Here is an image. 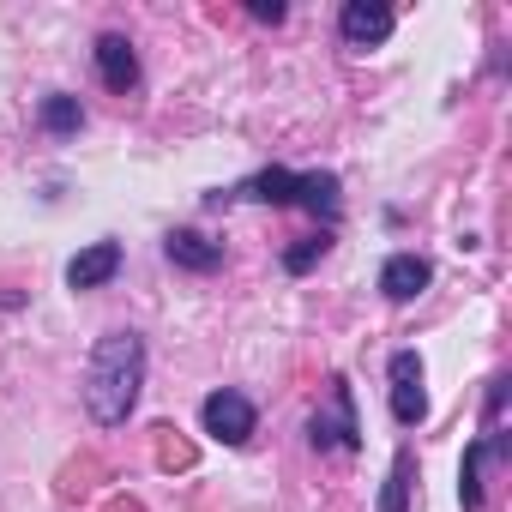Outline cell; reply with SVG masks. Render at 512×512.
I'll return each mask as SVG.
<instances>
[{
  "label": "cell",
  "mask_w": 512,
  "mask_h": 512,
  "mask_svg": "<svg viewBox=\"0 0 512 512\" xmlns=\"http://www.w3.org/2000/svg\"><path fill=\"white\" fill-rule=\"evenodd\" d=\"M115 272H121V247H115V241H91L85 253H73L67 284H73V290H103Z\"/></svg>",
  "instance_id": "obj_5"
},
{
  "label": "cell",
  "mask_w": 512,
  "mask_h": 512,
  "mask_svg": "<svg viewBox=\"0 0 512 512\" xmlns=\"http://www.w3.org/2000/svg\"><path fill=\"white\" fill-rule=\"evenodd\" d=\"M332 404H338V446H356V416H350V386L332 380ZM314 446H332V422L314 416Z\"/></svg>",
  "instance_id": "obj_9"
},
{
  "label": "cell",
  "mask_w": 512,
  "mask_h": 512,
  "mask_svg": "<svg viewBox=\"0 0 512 512\" xmlns=\"http://www.w3.org/2000/svg\"><path fill=\"white\" fill-rule=\"evenodd\" d=\"M404 494H410V452L392 458V476H386V506L380 512H404Z\"/></svg>",
  "instance_id": "obj_13"
},
{
  "label": "cell",
  "mask_w": 512,
  "mask_h": 512,
  "mask_svg": "<svg viewBox=\"0 0 512 512\" xmlns=\"http://www.w3.org/2000/svg\"><path fill=\"white\" fill-rule=\"evenodd\" d=\"M380 290L392 302H416L428 290V260H422V253H392V260L380 266Z\"/></svg>",
  "instance_id": "obj_6"
},
{
  "label": "cell",
  "mask_w": 512,
  "mask_h": 512,
  "mask_svg": "<svg viewBox=\"0 0 512 512\" xmlns=\"http://www.w3.org/2000/svg\"><path fill=\"white\" fill-rule=\"evenodd\" d=\"M199 416H205V434L223 440V446H241V440L253 434V404H247L241 392H211Z\"/></svg>",
  "instance_id": "obj_3"
},
{
  "label": "cell",
  "mask_w": 512,
  "mask_h": 512,
  "mask_svg": "<svg viewBox=\"0 0 512 512\" xmlns=\"http://www.w3.org/2000/svg\"><path fill=\"white\" fill-rule=\"evenodd\" d=\"M338 31H344L350 49H374V43L392 37V7H380V0H350L344 19H338Z\"/></svg>",
  "instance_id": "obj_4"
},
{
  "label": "cell",
  "mask_w": 512,
  "mask_h": 512,
  "mask_svg": "<svg viewBox=\"0 0 512 512\" xmlns=\"http://www.w3.org/2000/svg\"><path fill=\"white\" fill-rule=\"evenodd\" d=\"M139 380H145V344L133 332H109L97 350H91V374H85V404L103 428L127 422L133 398H139Z\"/></svg>",
  "instance_id": "obj_1"
},
{
  "label": "cell",
  "mask_w": 512,
  "mask_h": 512,
  "mask_svg": "<svg viewBox=\"0 0 512 512\" xmlns=\"http://www.w3.org/2000/svg\"><path fill=\"white\" fill-rule=\"evenodd\" d=\"M320 253H326V235H314V241H302V247H290V253H284V266H290V272H308V266L320 260Z\"/></svg>",
  "instance_id": "obj_15"
},
{
  "label": "cell",
  "mask_w": 512,
  "mask_h": 512,
  "mask_svg": "<svg viewBox=\"0 0 512 512\" xmlns=\"http://www.w3.org/2000/svg\"><path fill=\"white\" fill-rule=\"evenodd\" d=\"M169 260L187 266V272H211V266L223 260V247H211V241L193 235V229H175V235H169Z\"/></svg>",
  "instance_id": "obj_8"
},
{
  "label": "cell",
  "mask_w": 512,
  "mask_h": 512,
  "mask_svg": "<svg viewBox=\"0 0 512 512\" xmlns=\"http://www.w3.org/2000/svg\"><path fill=\"white\" fill-rule=\"evenodd\" d=\"M97 73H103V85L121 91V97L139 85V61H133L127 37H103V43H97Z\"/></svg>",
  "instance_id": "obj_7"
},
{
  "label": "cell",
  "mask_w": 512,
  "mask_h": 512,
  "mask_svg": "<svg viewBox=\"0 0 512 512\" xmlns=\"http://www.w3.org/2000/svg\"><path fill=\"white\" fill-rule=\"evenodd\" d=\"M79 121H85V115H79V97H49V103H43V127H49V133H73Z\"/></svg>",
  "instance_id": "obj_12"
},
{
  "label": "cell",
  "mask_w": 512,
  "mask_h": 512,
  "mask_svg": "<svg viewBox=\"0 0 512 512\" xmlns=\"http://www.w3.org/2000/svg\"><path fill=\"white\" fill-rule=\"evenodd\" d=\"M241 193L260 199V205H290V199H296V175H290V169H266V175H253Z\"/></svg>",
  "instance_id": "obj_10"
},
{
  "label": "cell",
  "mask_w": 512,
  "mask_h": 512,
  "mask_svg": "<svg viewBox=\"0 0 512 512\" xmlns=\"http://www.w3.org/2000/svg\"><path fill=\"white\" fill-rule=\"evenodd\" d=\"M296 199H302L308 211L338 217V175H296Z\"/></svg>",
  "instance_id": "obj_11"
},
{
  "label": "cell",
  "mask_w": 512,
  "mask_h": 512,
  "mask_svg": "<svg viewBox=\"0 0 512 512\" xmlns=\"http://www.w3.org/2000/svg\"><path fill=\"white\" fill-rule=\"evenodd\" d=\"M392 416L404 428H416L428 416V392H422V356L416 350H398L392 356Z\"/></svg>",
  "instance_id": "obj_2"
},
{
  "label": "cell",
  "mask_w": 512,
  "mask_h": 512,
  "mask_svg": "<svg viewBox=\"0 0 512 512\" xmlns=\"http://www.w3.org/2000/svg\"><path fill=\"white\" fill-rule=\"evenodd\" d=\"M476 464H482V446H470V458H464V476H458V494H464V506H482V482H476Z\"/></svg>",
  "instance_id": "obj_14"
}]
</instances>
